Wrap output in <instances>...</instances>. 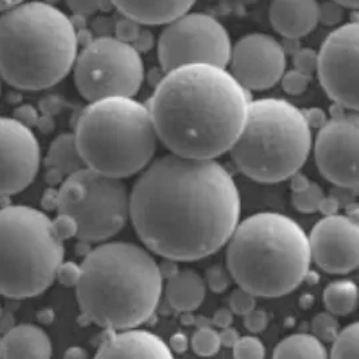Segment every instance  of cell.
<instances>
[{"mask_svg": "<svg viewBox=\"0 0 359 359\" xmlns=\"http://www.w3.org/2000/svg\"><path fill=\"white\" fill-rule=\"evenodd\" d=\"M194 322H196V316H193L191 312H183V316H182L183 325H194Z\"/></svg>", "mask_w": 359, "mask_h": 359, "instance_id": "816d5d0a", "label": "cell"}, {"mask_svg": "<svg viewBox=\"0 0 359 359\" xmlns=\"http://www.w3.org/2000/svg\"><path fill=\"white\" fill-rule=\"evenodd\" d=\"M196 323L198 328H203V327H212V320H209L208 318H205V316H202V315H199V316H196Z\"/></svg>", "mask_w": 359, "mask_h": 359, "instance_id": "f907efd6", "label": "cell"}, {"mask_svg": "<svg viewBox=\"0 0 359 359\" xmlns=\"http://www.w3.org/2000/svg\"><path fill=\"white\" fill-rule=\"evenodd\" d=\"M241 199L215 159L168 154L142 171L130 193V219L148 250L196 262L226 245L240 222Z\"/></svg>", "mask_w": 359, "mask_h": 359, "instance_id": "6da1fadb", "label": "cell"}, {"mask_svg": "<svg viewBox=\"0 0 359 359\" xmlns=\"http://www.w3.org/2000/svg\"><path fill=\"white\" fill-rule=\"evenodd\" d=\"M312 335L320 342H332L339 331V323L335 315L330 312H320L312 319Z\"/></svg>", "mask_w": 359, "mask_h": 359, "instance_id": "83f0119b", "label": "cell"}, {"mask_svg": "<svg viewBox=\"0 0 359 359\" xmlns=\"http://www.w3.org/2000/svg\"><path fill=\"white\" fill-rule=\"evenodd\" d=\"M244 326L252 334L262 332L268 326V315L266 312L260 310L249 311L244 315Z\"/></svg>", "mask_w": 359, "mask_h": 359, "instance_id": "d590c367", "label": "cell"}, {"mask_svg": "<svg viewBox=\"0 0 359 359\" xmlns=\"http://www.w3.org/2000/svg\"><path fill=\"white\" fill-rule=\"evenodd\" d=\"M74 137L86 167L120 180L142 172L159 143L147 105L118 96L89 102Z\"/></svg>", "mask_w": 359, "mask_h": 359, "instance_id": "8992f818", "label": "cell"}, {"mask_svg": "<svg viewBox=\"0 0 359 359\" xmlns=\"http://www.w3.org/2000/svg\"><path fill=\"white\" fill-rule=\"evenodd\" d=\"M66 358H86L88 353L82 347H70L65 353Z\"/></svg>", "mask_w": 359, "mask_h": 359, "instance_id": "7dc6e473", "label": "cell"}, {"mask_svg": "<svg viewBox=\"0 0 359 359\" xmlns=\"http://www.w3.org/2000/svg\"><path fill=\"white\" fill-rule=\"evenodd\" d=\"M250 100L226 67L191 64L165 72L147 107L171 154L217 159L243 131Z\"/></svg>", "mask_w": 359, "mask_h": 359, "instance_id": "7a4b0ae2", "label": "cell"}, {"mask_svg": "<svg viewBox=\"0 0 359 359\" xmlns=\"http://www.w3.org/2000/svg\"><path fill=\"white\" fill-rule=\"evenodd\" d=\"M290 182H291V190L292 193H300L303 190H306L309 186H310L311 180H309V177L303 172L296 171L294 175L290 177Z\"/></svg>", "mask_w": 359, "mask_h": 359, "instance_id": "7bdbcfd3", "label": "cell"}, {"mask_svg": "<svg viewBox=\"0 0 359 359\" xmlns=\"http://www.w3.org/2000/svg\"><path fill=\"white\" fill-rule=\"evenodd\" d=\"M311 260L327 273L346 275L358 268V219L348 215L322 218L309 236Z\"/></svg>", "mask_w": 359, "mask_h": 359, "instance_id": "2e32d148", "label": "cell"}, {"mask_svg": "<svg viewBox=\"0 0 359 359\" xmlns=\"http://www.w3.org/2000/svg\"><path fill=\"white\" fill-rule=\"evenodd\" d=\"M57 278L61 280L64 285H74L77 284L79 278H80V265H76L73 262H62L61 266L58 268Z\"/></svg>", "mask_w": 359, "mask_h": 359, "instance_id": "74e56055", "label": "cell"}, {"mask_svg": "<svg viewBox=\"0 0 359 359\" xmlns=\"http://www.w3.org/2000/svg\"><path fill=\"white\" fill-rule=\"evenodd\" d=\"M231 39L221 22L208 14L186 13L165 25L158 39L164 73L191 64L228 67Z\"/></svg>", "mask_w": 359, "mask_h": 359, "instance_id": "8fae6325", "label": "cell"}, {"mask_svg": "<svg viewBox=\"0 0 359 359\" xmlns=\"http://www.w3.org/2000/svg\"><path fill=\"white\" fill-rule=\"evenodd\" d=\"M358 290L351 280H338L328 284L323 292L327 311L332 315H348L357 309Z\"/></svg>", "mask_w": 359, "mask_h": 359, "instance_id": "cb8c5ba5", "label": "cell"}, {"mask_svg": "<svg viewBox=\"0 0 359 359\" xmlns=\"http://www.w3.org/2000/svg\"><path fill=\"white\" fill-rule=\"evenodd\" d=\"M229 309L233 313L244 316L249 311L256 309V296L238 287L229 297Z\"/></svg>", "mask_w": 359, "mask_h": 359, "instance_id": "4dcf8cb0", "label": "cell"}, {"mask_svg": "<svg viewBox=\"0 0 359 359\" xmlns=\"http://www.w3.org/2000/svg\"><path fill=\"white\" fill-rule=\"evenodd\" d=\"M233 355L240 359L264 358L265 346L256 337H243L233 346Z\"/></svg>", "mask_w": 359, "mask_h": 359, "instance_id": "f1b7e54d", "label": "cell"}, {"mask_svg": "<svg viewBox=\"0 0 359 359\" xmlns=\"http://www.w3.org/2000/svg\"><path fill=\"white\" fill-rule=\"evenodd\" d=\"M323 196H325L323 189L318 183L311 182L310 186L306 190H303L300 193H294L292 203L297 212H303V214H312V212H318L319 203Z\"/></svg>", "mask_w": 359, "mask_h": 359, "instance_id": "484cf974", "label": "cell"}, {"mask_svg": "<svg viewBox=\"0 0 359 359\" xmlns=\"http://www.w3.org/2000/svg\"><path fill=\"white\" fill-rule=\"evenodd\" d=\"M65 246L54 222L26 205L0 209V294L29 299L57 278Z\"/></svg>", "mask_w": 359, "mask_h": 359, "instance_id": "ba28073f", "label": "cell"}, {"mask_svg": "<svg viewBox=\"0 0 359 359\" xmlns=\"http://www.w3.org/2000/svg\"><path fill=\"white\" fill-rule=\"evenodd\" d=\"M0 80H1V77H0ZM0 92H1V82H0Z\"/></svg>", "mask_w": 359, "mask_h": 359, "instance_id": "f5cc1de1", "label": "cell"}, {"mask_svg": "<svg viewBox=\"0 0 359 359\" xmlns=\"http://www.w3.org/2000/svg\"><path fill=\"white\" fill-rule=\"evenodd\" d=\"M159 271H161V275L163 278H170L171 276H174L180 268L177 265L175 260H170V259H165V262H162L159 265Z\"/></svg>", "mask_w": 359, "mask_h": 359, "instance_id": "bcb514c9", "label": "cell"}, {"mask_svg": "<svg viewBox=\"0 0 359 359\" xmlns=\"http://www.w3.org/2000/svg\"><path fill=\"white\" fill-rule=\"evenodd\" d=\"M332 1L341 4L346 8H351V10H357L359 6V0H332Z\"/></svg>", "mask_w": 359, "mask_h": 359, "instance_id": "c3c4849f", "label": "cell"}, {"mask_svg": "<svg viewBox=\"0 0 359 359\" xmlns=\"http://www.w3.org/2000/svg\"><path fill=\"white\" fill-rule=\"evenodd\" d=\"M25 0H0V13L17 6L19 3H22Z\"/></svg>", "mask_w": 359, "mask_h": 359, "instance_id": "681fc988", "label": "cell"}, {"mask_svg": "<svg viewBox=\"0 0 359 359\" xmlns=\"http://www.w3.org/2000/svg\"><path fill=\"white\" fill-rule=\"evenodd\" d=\"M230 273L221 265H212L206 271L205 284L215 294L225 292L230 285Z\"/></svg>", "mask_w": 359, "mask_h": 359, "instance_id": "1f68e13d", "label": "cell"}, {"mask_svg": "<svg viewBox=\"0 0 359 359\" xmlns=\"http://www.w3.org/2000/svg\"><path fill=\"white\" fill-rule=\"evenodd\" d=\"M226 244L230 276L256 297L291 294L310 271L309 236L280 212L248 217L237 224Z\"/></svg>", "mask_w": 359, "mask_h": 359, "instance_id": "5b68a950", "label": "cell"}, {"mask_svg": "<svg viewBox=\"0 0 359 359\" xmlns=\"http://www.w3.org/2000/svg\"><path fill=\"white\" fill-rule=\"evenodd\" d=\"M191 346L194 353L202 357H210L219 351L221 342H219V335L212 327H203L196 330Z\"/></svg>", "mask_w": 359, "mask_h": 359, "instance_id": "4316f807", "label": "cell"}, {"mask_svg": "<svg viewBox=\"0 0 359 359\" xmlns=\"http://www.w3.org/2000/svg\"><path fill=\"white\" fill-rule=\"evenodd\" d=\"M331 357L332 358H358L359 325L357 322L338 331L335 339L332 341Z\"/></svg>", "mask_w": 359, "mask_h": 359, "instance_id": "d4e9b609", "label": "cell"}, {"mask_svg": "<svg viewBox=\"0 0 359 359\" xmlns=\"http://www.w3.org/2000/svg\"><path fill=\"white\" fill-rule=\"evenodd\" d=\"M294 69L307 74L312 76L316 72L318 67V53L315 50L309 49H297L294 53Z\"/></svg>", "mask_w": 359, "mask_h": 359, "instance_id": "d6a6232c", "label": "cell"}, {"mask_svg": "<svg viewBox=\"0 0 359 359\" xmlns=\"http://www.w3.org/2000/svg\"><path fill=\"white\" fill-rule=\"evenodd\" d=\"M230 73L246 90H266L280 82L287 67V53L268 34H248L231 45Z\"/></svg>", "mask_w": 359, "mask_h": 359, "instance_id": "5bb4252c", "label": "cell"}, {"mask_svg": "<svg viewBox=\"0 0 359 359\" xmlns=\"http://www.w3.org/2000/svg\"><path fill=\"white\" fill-rule=\"evenodd\" d=\"M358 136L357 114L327 120L315 140V161L320 174L335 186L358 193Z\"/></svg>", "mask_w": 359, "mask_h": 359, "instance_id": "4fadbf2b", "label": "cell"}, {"mask_svg": "<svg viewBox=\"0 0 359 359\" xmlns=\"http://www.w3.org/2000/svg\"><path fill=\"white\" fill-rule=\"evenodd\" d=\"M39 164L41 147L35 133L20 120L0 116V196L26 190Z\"/></svg>", "mask_w": 359, "mask_h": 359, "instance_id": "9a60e30c", "label": "cell"}, {"mask_svg": "<svg viewBox=\"0 0 359 359\" xmlns=\"http://www.w3.org/2000/svg\"><path fill=\"white\" fill-rule=\"evenodd\" d=\"M45 162L49 171L61 175L64 180L86 167L77 147L74 133H61L57 136L50 144Z\"/></svg>", "mask_w": 359, "mask_h": 359, "instance_id": "7402d4cb", "label": "cell"}, {"mask_svg": "<svg viewBox=\"0 0 359 359\" xmlns=\"http://www.w3.org/2000/svg\"><path fill=\"white\" fill-rule=\"evenodd\" d=\"M102 0H67L69 8L79 15H92L101 8Z\"/></svg>", "mask_w": 359, "mask_h": 359, "instance_id": "8d00e7d4", "label": "cell"}, {"mask_svg": "<svg viewBox=\"0 0 359 359\" xmlns=\"http://www.w3.org/2000/svg\"><path fill=\"white\" fill-rule=\"evenodd\" d=\"M338 210H339V201L335 196H323L318 208V212H322L325 217L338 214Z\"/></svg>", "mask_w": 359, "mask_h": 359, "instance_id": "60d3db41", "label": "cell"}, {"mask_svg": "<svg viewBox=\"0 0 359 359\" xmlns=\"http://www.w3.org/2000/svg\"><path fill=\"white\" fill-rule=\"evenodd\" d=\"M174 357L168 344L158 335L144 331L126 328L114 331L100 344L96 358H161Z\"/></svg>", "mask_w": 359, "mask_h": 359, "instance_id": "e0dca14e", "label": "cell"}, {"mask_svg": "<svg viewBox=\"0 0 359 359\" xmlns=\"http://www.w3.org/2000/svg\"><path fill=\"white\" fill-rule=\"evenodd\" d=\"M311 147L303 111L283 98H259L250 100L243 131L229 152L249 180L278 183L303 167Z\"/></svg>", "mask_w": 359, "mask_h": 359, "instance_id": "52a82bcc", "label": "cell"}, {"mask_svg": "<svg viewBox=\"0 0 359 359\" xmlns=\"http://www.w3.org/2000/svg\"><path fill=\"white\" fill-rule=\"evenodd\" d=\"M123 17H128L140 25L159 26L186 14L196 0H109Z\"/></svg>", "mask_w": 359, "mask_h": 359, "instance_id": "d6986e66", "label": "cell"}, {"mask_svg": "<svg viewBox=\"0 0 359 359\" xmlns=\"http://www.w3.org/2000/svg\"><path fill=\"white\" fill-rule=\"evenodd\" d=\"M218 335H219L221 346H225V347H233L240 338L238 332L231 327L221 328V332H218Z\"/></svg>", "mask_w": 359, "mask_h": 359, "instance_id": "ee69618b", "label": "cell"}, {"mask_svg": "<svg viewBox=\"0 0 359 359\" xmlns=\"http://www.w3.org/2000/svg\"><path fill=\"white\" fill-rule=\"evenodd\" d=\"M74 83L89 102L100 98L135 97L144 81L142 54L131 43L101 35L77 54Z\"/></svg>", "mask_w": 359, "mask_h": 359, "instance_id": "30bf717a", "label": "cell"}, {"mask_svg": "<svg viewBox=\"0 0 359 359\" xmlns=\"http://www.w3.org/2000/svg\"><path fill=\"white\" fill-rule=\"evenodd\" d=\"M273 358H327L326 347L310 334H294L278 343Z\"/></svg>", "mask_w": 359, "mask_h": 359, "instance_id": "603a6c76", "label": "cell"}, {"mask_svg": "<svg viewBox=\"0 0 359 359\" xmlns=\"http://www.w3.org/2000/svg\"><path fill=\"white\" fill-rule=\"evenodd\" d=\"M303 114L306 117V121L307 124L310 126V128H322L328 120L327 114L320 109V108H310L307 111H303Z\"/></svg>", "mask_w": 359, "mask_h": 359, "instance_id": "f35d334b", "label": "cell"}, {"mask_svg": "<svg viewBox=\"0 0 359 359\" xmlns=\"http://www.w3.org/2000/svg\"><path fill=\"white\" fill-rule=\"evenodd\" d=\"M55 209L74 221L81 243H102L130 221V190L123 180L83 167L62 180Z\"/></svg>", "mask_w": 359, "mask_h": 359, "instance_id": "9c48e42d", "label": "cell"}, {"mask_svg": "<svg viewBox=\"0 0 359 359\" xmlns=\"http://www.w3.org/2000/svg\"><path fill=\"white\" fill-rule=\"evenodd\" d=\"M76 291L88 320L118 331L149 320L163 292V278L148 249L105 243L86 253Z\"/></svg>", "mask_w": 359, "mask_h": 359, "instance_id": "3957f363", "label": "cell"}, {"mask_svg": "<svg viewBox=\"0 0 359 359\" xmlns=\"http://www.w3.org/2000/svg\"><path fill=\"white\" fill-rule=\"evenodd\" d=\"M0 355L4 358H50L53 343L43 328L23 323L11 328L3 337Z\"/></svg>", "mask_w": 359, "mask_h": 359, "instance_id": "ffe728a7", "label": "cell"}, {"mask_svg": "<svg viewBox=\"0 0 359 359\" xmlns=\"http://www.w3.org/2000/svg\"><path fill=\"white\" fill-rule=\"evenodd\" d=\"M79 54V35L60 8L22 1L0 15V77L22 90L62 81Z\"/></svg>", "mask_w": 359, "mask_h": 359, "instance_id": "277c9868", "label": "cell"}, {"mask_svg": "<svg viewBox=\"0 0 359 359\" xmlns=\"http://www.w3.org/2000/svg\"><path fill=\"white\" fill-rule=\"evenodd\" d=\"M142 32V25L131 18L123 17L116 25H114V34L116 38L127 42V43H133L139 34Z\"/></svg>", "mask_w": 359, "mask_h": 359, "instance_id": "836d02e7", "label": "cell"}, {"mask_svg": "<svg viewBox=\"0 0 359 359\" xmlns=\"http://www.w3.org/2000/svg\"><path fill=\"white\" fill-rule=\"evenodd\" d=\"M233 312L230 311V309H221V310L217 311L212 316V325L215 327H219V328H225V327L231 326L233 323Z\"/></svg>", "mask_w": 359, "mask_h": 359, "instance_id": "b9f144b4", "label": "cell"}, {"mask_svg": "<svg viewBox=\"0 0 359 359\" xmlns=\"http://www.w3.org/2000/svg\"><path fill=\"white\" fill-rule=\"evenodd\" d=\"M343 19V7L335 1H328L319 4V22L327 26H334L341 23Z\"/></svg>", "mask_w": 359, "mask_h": 359, "instance_id": "e575fe53", "label": "cell"}, {"mask_svg": "<svg viewBox=\"0 0 359 359\" xmlns=\"http://www.w3.org/2000/svg\"><path fill=\"white\" fill-rule=\"evenodd\" d=\"M281 86L285 93L291 96H300L303 95L310 86L311 76H307L299 70H288L280 79Z\"/></svg>", "mask_w": 359, "mask_h": 359, "instance_id": "f546056e", "label": "cell"}, {"mask_svg": "<svg viewBox=\"0 0 359 359\" xmlns=\"http://www.w3.org/2000/svg\"><path fill=\"white\" fill-rule=\"evenodd\" d=\"M358 53V23H346L325 39L316 67L327 96L353 112L359 108Z\"/></svg>", "mask_w": 359, "mask_h": 359, "instance_id": "7c38bea8", "label": "cell"}, {"mask_svg": "<svg viewBox=\"0 0 359 359\" xmlns=\"http://www.w3.org/2000/svg\"><path fill=\"white\" fill-rule=\"evenodd\" d=\"M205 296V280L193 269H182L167 278L165 297L174 310L193 312L203 303Z\"/></svg>", "mask_w": 359, "mask_h": 359, "instance_id": "44dd1931", "label": "cell"}, {"mask_svg": "<svg viewBox=\"0 0 359 359\" xmlns=\"http://www.w3.org/2000/svg\"><path fill=\"white\" fill-rule=\"evenodd\" d=\"M154 45H155L154 35L151 34V32H148V30H142L140 34H139V36L136 38V41L132 43V46L137 50L140 54L149 51V50L154 48Z\"/></svg>", "mask_w": 359, "mask_h": 359, "instance_id": "ab89813d", "label": "cell"}, {"mask_svg": "<svg viewBox=\"0 0 359 359\" xmlns=\"http://www.w3.org/2000/svg\"><path fill=\"white\" fill-rule=\"evenodd\" d=\"M168 347H170L171 351H175L177 354H182V353H184V351L187 350L189 341H187V338H186L183 334L177 332V334H174V335L171 337L170 346H168Z\"/></svg>", "mask_w": 359, "mask_h": 359, "instance_id": "f6af8a7d", "label": "cell"}, {"mask_svg": "<svg viewBox=\"0 0 359 359\" xmlns=\"http://www.w3.org/2000/svg\"><path fill=\"white\" fill-rule=\"evenodd\" d=\"M269 20L284 38L300 39L318 26L319 3L316 0H273L269 7Z\"/></svg>", "mask_w": 359, "mask_h": 359, "instance_id": "ac0fdd59", "label": "cell"}]
</instances>
